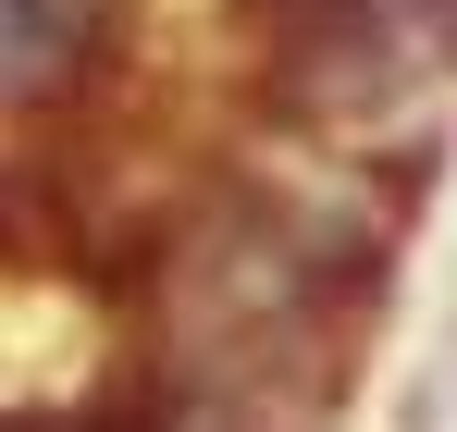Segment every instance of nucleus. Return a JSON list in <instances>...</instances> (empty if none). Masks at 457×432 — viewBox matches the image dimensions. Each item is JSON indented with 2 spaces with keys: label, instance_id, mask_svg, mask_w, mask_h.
<instances>
[{
  "label": "nucleus",
  "instance_id": "obj_1",
  "mask_svg": "<svg viewBox=\"0 0 457 432\" xmlns=\"http://www.w3.org/2000/svg\"><path fill=\"white\" fill-rule=\"evenodd\" d=\"M112 50V0H0V112L75 99Z\"/></svg>",
  "mask_w": 457,
  "mask_h": 432
},
{
  "label": "nucleus",
  "instance_id": "obj_2",
  "mask_svg": "<svg viewBox=\"0 0 457 432\" xmlns=\"http://www.w3.org/2000/svg\"><path fill=\"white\" fill-rule=\"evenodd\" d=\"M408 432H457V309L433 321V359L408 370Z\"/></svg>",
  "mask_w": 457,
  "mask_h": 432
},
{
  "label": "nucleus",
  "instance_id": "obj_3",
  "mask_svg": "<svg viewBox=\"0 0 457 432\" xmlns=\"http://www.w3.org/2000/svg\"><path fill=\"white\" fill-rule=\"evenodd\" d=\"M0 432H50V420H0Z\"/></svg>",
  "mask_w": 457,
  "mask_h": 432
}]
</instances>
